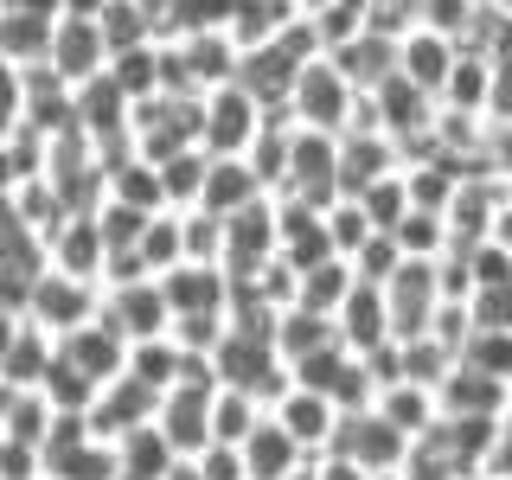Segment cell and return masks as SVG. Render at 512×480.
Wrapping results in <instances>:
<instances>
[{"mask_svg":"<svg viewBox=\"0 0 512 480\" xmlns=\"http://www.w3.org/2000/svg\"><path fill=\"white\" fill-rule=\"evenodd\" d=\"M212 378L218 384H237V391L263 397V404H276V391L288 384V365L276 340H269L263 327H237V320H224V340L212 346Z\"/></svg>","mask_w":512,"mask_h":480,"instance_id":"6da1fadb","label":"cell"},{"mask_svg":"<svg viewBox=\"0 0 512 480\" xmlns=\"http://www.w3.org/2000/svg\"><path fill=\"white\" fill-rule=\"evenodd\" d=\"M346 263H352V276H359V282H384V276H391L397 263H404V256H397V244H391V231H372V237H365L359 250L346 256Z\"/></svg>","mask_w":512,"mask_h":480,"instance_id":"7bdbcfd3","label":"cell"},{"mask_svg":"<svg viewBox=\"0 0 512 480\" xmlns=\"http://www.w3.org/2000/svg\"><path fill=\"white\" fill-rule=\"evenodd\" d=\"M39 391H45V404H52V410H90L103 384H96V378H84V372H77V365H64L58 352H52V365H45Z\"/></svg>","mask_w":512,"mask_h":480,"instance_id":"8d00e7d4","label":"cell"},{"mask_svg":"<svg viewBox=\"0 0 512 480\" xmlns=\"http://www.w3.org/2000/svg\"><path fill=\"white\" fill-rule=\"evenodd\" d=\"M45 263L64 269V276H77V282H96V288H103L109 244H103V231H96V218L90 212H64L52 231H45Z\"/></svg>","mask_w":512,"mask_h":480,"instance_id":"9c48e42d","label":"cell"},{"mask_svg":"<svg viewBox=\"0 0 512 480\" xmlns=\"http://www.w3.org/2000/svg\"><path fill=\"white\" fill-rule=\"evenodd\" d=\"M442 109H461V116H487L493 103V52H480V45H461L455 64H448L442 90H436Z\"/></svg>","mask_w":512,"mask_h":480,"instance_id":"d6986e66","label":"cell"},{"mask_svg":"<svg viewBox=\"0 0 512 480\" xmlns=\"http://www.w3.org/2000/svg\"><path fill=\"white\" fill-rule=\"evenodd\" d=\"M256 128H263V103H256L237 77H224V84L205 90V116H199V148L205 154H244L256 141Z\"/></svg>","mask_w":512,"mask_h":480,"instance_id":"277c9868","label":"cell"},{"mask_svg":"<svg viewBox=\"0 0 512 480\" xmlns=\"http://www.w3.org/2000/svg\"><path fill=\"white\" fill-rule=\"evenodd\" d=\"M0 7H20V13H39V20H58L64 0H0Z\"/></svg>","mask_w":512,"mask_h":480,"instance_id":"681fc988","label":"cell"},{"mask_svg":"<svg viewBox=\"0 0 512 480\" xmlns=\"http://www.w3.org/2000/svg\"><path fill=\"white\" fill-rule=\"evenodd\" d=\"M468 320L474 327H512V276L506 282H474L468 288Z\"/></svg>","mask_w":512,"mask_h":480,"instance_id":"b9f144b4","label":"cell"},{"mask_svg":"<svg viewBox=\"0 0 512 480\" xmlns=\"http://www.w3.org/2000/svg\"><path fill=\"white\" fill-rule=\"evenodd\" d=\"M256 192H263V180L250 173L244 154H212V160H205V186H199V205H205V212L231 218L237 205L256 199Z\"/></svg>","mask_w":512,"mask_h":480,"instance_id":"603a6c76","label":"cell"},{"mask_svg":"<svg viewBox=\"0 0 512 480\" xmlns=\"http://www.w3.org/2000/svg\"><path fill=\"white\" fill-rule=\"evenodd\" d=\"M352 282H359V276H352L346 256H320V263L295 269V301H301V308H314V314H333L346 301Z\"/></svg>","mask_w":512,"mask_h":480,"instance_id":"d4e9b609","label":"cell"},{"mask_svg":"<svg viewBox=\"0 0 512 480\" xmlns=\"http://www.w3.org/2000/svg\"><path fill=\"white\" fill-rule=\"evenodd\" d=\"M160 295H167L173 314H224L231 276H224V263H192V256H180L173 269H160Z\"/></svg>","mask_w":512,"mask_h":480,"instance_id":"7c38bea8","label":"cell"},{"mask_svg":"<svg viewBox=\"0 0 512 480\" xmlns=\"http://www.w3.org/2000/svg\"><path fill=\"white\" fill-rule=\"evenodd\" d=\"M45 71H58L64 84H84V77L109 71V39L96 20H77V13H58L52 20V52H45Z\"/></svg>","mask_w":512,"mask_h":480,"instance_id":"30bf717a","label":"cell"},{"mask_svg":"<svg viewBox=\"0 0 512 480\" xmlns=\"http://www.w3.org/2000/svg\"><path fill=\"white\" fill-rule=\"evenodd\" d=\"M378 288H384V308H391V340H410V333H423L429 314H436V301H442L436 263H423V256H404V263H397Z\"/></svg>","mask_w":512,"mask_h":480,"instance_id":"52a82bcc","label":"cell"},{"mask_svg":"<svg viewBox=\"0 0 512 480\" xmlns=\"http://www.w3.org/2000/svg\"><path fill=\"white\" fill-rule=\"evenodd\" d=\"M103 199H116V205H135V212H167V186H160V167L148 154H116L109 160V186H103Z\"/></svg>","mask_w":512,"mask_h":480,"instance_id":"7402d4cb","label":"cell"},{"mask_svg":"<svg viewBox=\"0 0 512 480\" xmlns=\"http://www.w3.org/2000/svg\"><path fill=\"white\" fill-rule=\"evenodd\" d=\"M154 404H160V391H148L141 378L116 372V378L103 384V391H96V404H90L84 416H90V429H96V436H109V442H116L122 429H135V423H154Z\"/></svg>","mask_w":512,"mask_h":480,"instance_id":"e0dca14e","label":"cell"},{"mask_svg":"<svg viewBox=\"0 0 512 480\" xmlns=\"http://www.w3.org/2000/svg\"><path fill=\"white\" fill-rule=\"evenodd\" d=\"M96 314H103L128 346H135V340H154V333L173 327V308H167V295H160V276L103 282V301H96Z\"/></svg>","mask_w":512,"mask_h":480,"instance_id":"5b68a950","label":"cell"},{"mask_svg":"<svg viewBox=\"0 0 512 480\" xmlns=\"http://www.w3.org/2000/svg\"><path fill=\"white\" fill-rule=\"evenodd\" d=\"M64 13H77V20H96V13H103V0H64Z\"/></svg>","mask_w":512,"mask_h":480,"instance_id":"816d5d0a","label":"cell"},{"mask_svg":"<svg viewBox=\"0 0 512 480\" xmlns=\"http://www.w3.org/2000/svg\"><path fill=\"white\" fill-rule=\"evenodd\" d=\"M180 359H186V352L173 346V333H154V340H135V346H128V365H122V372L141 378L148 391H167V384L180 378Z\"/></svg>","mask_w":512,"mask_h":480,"instance_id":"f546056e","label":"cell"},{"mask_svg":"<svg viewBox=\"0 0 512 480\" xmlns=\"http://www.w3.org/2000/svg\"><path fill=\"white\" fill-rule=\"evenodd\" d=\"M13 212H20V224H26L32 237H45L64 218V199L52 192V180L39 173V180H20V186H13Z\"/></svg>","mask_w":512,"mask_h":480,"instance_id":"74e56055","label":"cell"},{"mask_svg":"<svg viewBox=\"0 0 512 480\" xmlns=\"http://www.w3.org/2000/svg\"><path fill=\"white\" fill-rule=\"evenodd\" d=\"M20 320H26V314H13V308H0V359H7V346H13V333H20Z\"/></svg>","mask_w":512,"mask_h":480,"instance_id":"f907efd6","label":"cell"},{"mask_svg":"<svg viewBox=\"0 0 512 480\" xmlns=\"http://www.w3.org/2000/svg\"><path fill=\"white\" fill-rule=\"evenodd\" d=\"M237 455H244V474H250V480H288V474L301 468V461H308V448H301V442L276 423V416L263 410V416H256V423L244 429Z\"/></svg>","mask_w":512,"mask_h":480,"instance_id":"2e32d148","label":"cell"},{"mask_svg":"<svg viewBox=\"0 0 512 480\" xmlns=\"http://www.w3.org/2000/svg\"><path fill=\"white\" fill-rule=\"evenodd\" d=\"M269 404L250 391H237V384H212V442H244V429L263 416Z\"/></svg>","mask_w":512,"mask_h":480,"instance_id":"836d02e7","label":"cell"},{"mask_svg":"<svg viewBox=\"0 0 512 480\" xmlns=\"http://www.w3.org/2000/svg\"><path fill=\"white\" fill-rule=\"evenodd\" d=\"M461 365H474V372L512 384V327H474L468 346H461Z\"/></svg>","mask_w":512,"mask_h":480,"instance_id":"d590c367","label":"cell"},{"mask_svg":"<svg viewBox=\"0 0 512 480\" xmlns=\"http://www.w3.org/2000/svg\"><path fill=\"white\" fill-rule=\"evenodd\" d=\"M308 474L314 480H372V468H365V461H352L346 448H314V455H308Z\"/></svg>","mask_w":512,"mask_h":480,"instance_id":"bcb514c9","label":"cell"},{"mask_svg":"<svg viewBox=\"0 0 512 480\" xmlns=\"http://www.w3.org/2000/svg\"><path fill=\"white\" fill-rule=\"evenodd\" d=\"M0 192H13V167H7V148H0Z\"/></svg>","mask_w":512,"mask_h":480,"instance_id":"11a10c76","label":"cell"},{"mask_svg":"<svg viewBox=\"0 0 512 480\" xmlns=\"http://www.w3.org/2000/svg\"><path fill=\"white\" fill-rule=\"evenodd\" d=\"M295 13H320V7H333V0H288Z\"/></svg>","mask_w":512,"mask_h":480,"instance_id":"db71d44e","label":"cell"},{"mask_svg":"<svg viewBox=\"0 0 512 480\" xmlns=\"http://www.w3.org/2000/svg\"><path fill=\"white\" fill-rule=\"evenodd\" d=\"M333 333H340L346 352H372L391 340V308H384V288L378 282H352L346 301L333 308Z\"/></svg>","mask_w":512,"mask_h":480,"instance_id":"9a60e30c","label":"cell"},{"mask_svg":"<svg viewBox=\"0 0 512 480\" xmlns=\"http://www.w3.org/2000/svg\"><path fill=\"white\" fill-rule=\"evenodd\" d=\"M487 237H493V244H500V250L512 256V205H500V212H493V224H487Z\"/></svg>","mask_w":512,"mask_h":480,"instance_id":"c3c4849f","label":"cell"},{"mask_svg":"<svg viewBox=\"0 0 512 480\" xmlns=\"http://www.w3.org/2000/svg\"><path fill=\"white\" fill-rule=\"evenodd\" d=\"M13 122H20V71L0 58V141H7Z\"/></svg>","mask_w":512,"mask_h":480,"instance_id":"7dc6e473","label":"cell"},{"mask_svg":"<svg viewBox=\"0 0 512 480\" xmlns=\"http://www.w3.org/2000/svg\"><path fill=\"white\" fill-rule=\"evenodd\" d=\"M506 416H512V384H506Z\"/></svg>","mask_w":512,"mask_h":480,"instance_id":"9f6ffc18","label":"cell"},{"mask_svg":"<svg viewBox=\"0 0 512 480\" xmlns=\"http://www.w3.org/2000/svg\"><path fill=\"white\" fill-rule=\"evenodd\" d=\"M160 480H205V474H199V468H192V461L180 455V461H173V468H167V474H160Z\"/></svg>","mask_w":512,"mask_h":480,"instance_id":"f5cc1de1","label":"cell"},{"mask_svg":"<svg viewBox=\"0 0 512 480\" xmlns=\"http://www.w3.org/2000/svg\"><path fill=\"white\" fill-rule=\"evenodd\" d=\"M436 404H442V416H500L506 410V384L455 359L442 372V384H436Z\"/></svg>","mask_w":512,"mask_h":480,"instance_id":"ffe728a7","label":"cell"},{"mask_svg":"<svg viewBox=\"0 0 512 480\" xmlns=\"http://www.w3.org/2000/svg\"><path fill=\"white\" fill-rule=\"evenodd\" d=\"M205 160H212V154H205L199 141H192V148H173L167 160H154L173 212H186V205H199V186H205Z\"/></svg>","mask_w":512,"mask_h":480,"instance_id":"4dcf8cb0","label":"cell"},{"mask_svg":"<svg viewBox=\"0 0 512 480\" xmlns=\"http://www.w3.org/2000/svg\"><path fill=\"white\" fill-rule=\"evenodd\" d=\"M52 352H58L52 333L32 327V320H20V333H13V346H7V359H0V384H39L45 365H52Z\"/></svg>","mask_w":512,"mask_h":480,"instance_id":"83f0119b","label":"cell"},{"mask_svg":"<svg viewBox=\"0 0 512 480\" xmlns=\"http://www.w3.org/2000/svg\"><path fill=\"white\" fill-rule=\"evenodd\" d=\"M372 410H378L391 429H404L410 442H423L429 429L442 423L436 391H429V384H416V378H391V384H378V391H372Z\"/></svg>","mask_w":512,"mask_h":480,"instance_id":"ac0fdd59","label":"cell"},{"mask_svg":"<svg viewBox=\"0 0 512 480\" xmlns=\"http://www.w3.org/2000/svg\"><path fill=\"white\" fill-rule=\"evenodd\" d=\"M474 474L480 480H512V416L493 423V436H487V448H480V468Z\"/></svg>","mask_w":512,"mask_h":480,"instance_id":"ee69618b","label":"cell"},{"mask_svg":"<svg viewBox=\"0 0 512 480\" xmlns=\"http://www.w3.org/2000/svg\"><path fill=\"white\" fill-rule=\"evenodd\" d=\"M116 455H122V474H135V480H160V474L173 468V461H180L154 423H135V429H122V436H116Z\"/></svg>","mask_w":512,"mask_h":480,"instance_id":"f1b7e54d","label":"cell"},{"mask_svg":"<svg viewBox=\"0 0 512 480\" xmlns=\"http://www.w3.org/2000/svg\"><path fill=\"white\" fill-rule=\"evenodd\" d=\"M327 448H346V455L365 461L372 474H397L410 461V436H404V429H391L372 404H365V410H340V429H333Z\"/></svg>","mask_w":512,"mask_h":480,"instance_id":"ba28073f","label":"cell"},{"mask_svg":"<svg viewBox=\"0 0 512 480\" xmlns=\"http://www.w3.org/2000/svg\"><path fill=\"white\" fill-rule=\"evenodd\" d=\"M352 199L365 205V218H372V231H391L397 218L410 212V186H404V167H391V173H378V180H365Z\"/></svg>","mask_w":512,"mask_h":480,"instance_id":"e575fe53","label":"cell"},{"mask_svg":"<svg viewBox=\"0 0 512 480\" xmlns=\"http://www.w3.org/2000/svg\"><path fill=\"white\" fill-rule=\"evenodd\" d=\"M327 237H333V250H340V256H352L365 237H372V218H365V205L352 199V192H340V199L327 205Z\"/></svg>","mask_w":512,"mask_h":480,"instance_id":"ab89813d","label":"cell"},{"mask_svg":"<svg viewBox=\"0 0 512 480\" xmlns=\"http://www.w3.org/2000/svg\"><path fill=\"white\" fill-rule=\"evenodd\" d=\"M135 250H141V263H148V276H160V269H173L186 256V231H180V212H148V224H141V237H135Z\"/></svg>","mask_w":512,"mask_h":480,"instance_id":"1f68e13d","label":"cell"},{"mask_svg":"<svg viewBox=\"0 0 512 480\" xmlns=\"http://www.w3.org/2000/svg\"><path fill=\"white\" fill-rule=\"evenodd\" d=\"M244 480H250V474H244Z\"/></svg>","mask_w":512,"mask_h":480,"instance_id":"6f0895ef","label":"cell"},{"mask_svg":"<svg viewBox=\"0 0 512 480\" xmlns=\"http://www.w3.org/2000/svg\"><path fill=\"white\" fill-rule=\"evenodd\" d=\"M109 84H116L128 103L154 96V90H160V39H141V45H122V52H109Z\"/></svg>","mask_w":512,"mask_h":480,"instance_id":"4316f807","label":"cell"},{"mask_svg":"<svg viewBox=\"0 0 512 480\" xmlns=\"http://www.w3.org/2000/svg\"><path fill=\"white\" fill-rule=\"evenodd\" d=\"M96 26H103V39H109V52H122V45H141V39H154V20L135 7V0H103V13H96Z\"/></svg>","mask_w":512,"mask_h":480,"instance_id":"f35d334b","label":"cell"},{"mask_svg":"<svg viewBox=\"0 0 512 480\" xmlns=\"http://www.w3.org/2000/svg\"><path fill=\"white\" fill-rule=\"evenodd\" d=\"M391 244H397V256H423V263H436V256L448 250V218L442 212H410L391 224Z\"/></svg>","mask_w":512,"mask_h":480,"instance_id":"d6a6232c","label":"cell"},{"mask_svg":"<svg viewBox=\"0 0 512 480\" xmlns=\"http://www.w3.org/2000/svg\"><path fill=\"white\" fill-rule=\"evenodd\" d=\"M269 256H276V199L256 192L250 205L224 218V269H256Z\"/></svg>","mask_w":512,"mask_h":480,"instance_id":"4fadbf2b","label":"cell"},{"mask_svg":"<svg viewBox=\"0 0 512 480\" xmlns=\"http://www.w3.org/2000/svg\"><path fill=\"white\" fill-rule=\"evenodd\" d=\"M45 52H52V20L0 7V58H7L13 71H32V64H45Z\"/></svg>","mask_w":512,"mask_h":480,"instance_id":"cb8c5ba5","label":"cell"},{"mask_svg":"<svg viewBox=\"0 0 512 480\" xmlns=\"http://www.w3.org/2000/svg\"><path fill=\"white\" fill-rule=\"evenodd\" d=\"M58 359L64 365H77L84 378H96V384H109L128 365V340L116 327H109L103 314H90L84 327H71V333H58Z\"/></svg>","mask_w":512,"mask_h":480,"instance_id":"5bb4252c","label":"cell"},{"mask_svg":"<svg viewBox=\"0 0 512 480\" xmlns=\"http://www.w3.org/2000/svg\"><path fill=\"white\" fill-rule=\"evenodd\" d=\"M173 346L192 352V359H212V346L224 340V314H173Z\"/></svg>","mask_w":512,"mask_h":480,"instance_id":"60d3db41","label":"cell"},{"mask_svg":"<svg viewBox=\"0 0 512 480\" xmlns=\"http://www.w3.org/2000/svg\"><path fill=\"white\" fill-rule=\"evenodd\" d=\"M116 474H122V455H116V442L96 436V429L77 448H64L58 461H45V480H116Z\"/></svg>","mask_w":512,"mask_h":480,"instance_id":"484cf974","label":"cell"},{"mask_svg":"<svg viewBox=\"0 0 512 480\" xmlns=\"http://www.w3.org/2000/svg\"><path fill=\"white\" fill-rule=\"evenodd\" d=\"M269 416H276V423H282L301 448H308V455H314V448H327V442H333V429H340V404H333L327 391H308V384H295V378H288L282 391H276Z\"/></svg>","mask_w":512,"mask_h":480,"instance_id":"8fae6325","label":"cell"},{"mask_svg":"<svg viewBox=\"0 0 512 480\" xmlns=\"http://www.w3.org/2000/svg\"><path fill=\"white\" fill-rule=\"evenodd\" d=\"M186 461L205 480H244V455H237V442H205L199 455H186Z\"/></svg>","mask_w":512,"mask_h":480,"instance_id":"f6af8a7d","label":"cell"},{"mask_svg":"<svg viewBox=\"0 0 512 480\" xmlns=\"http://www.w3.org/2000/svg\"><path fill=\"white\" fill-rule=\"evenodd\" d=\"M96 301H103V288H96V282H77V276H64V269H52V263H45L39 276H32L26 320H32V327H45V333L58 340V333L84 327V320L96 314Z\"/></svg>","mask_w":512,"mask_h":480,"instance_id":"8992f818","label":"cell"},{"mask_svg":"<svg viewBox=\"0 0 512 480\" xmlns=\"http://www.w3.org/2000/svg\"><path fill=\"white\" fill-rule=\"evenodd\" d=\"M352 103H359V84L340 71L333 52H314L295 71V84H288V116L308 122V128H333V135H340L346 116H352Z\"/></svg>","mask_w":512,"mask_h":480,"instance_id":"7a4b0ae2","label":"cell"},{"mask_svg":"<svg viewBox=\"0 0 512 480\" xmlns=\"http://www.w3.org/2000/svg\"><path fill=\"white\" fill-rule=\"evenodd\" d=\"M461 45L455 39H442L436 26H410V32H397V71L410 77V84H423L429 96L442 90V77H448V64H455Z\"/></svg>","mask_w":512,"mask_h":480,"instance_id":"44dd1931","label":"cell"},{"mask_svg":"<svg viewBox=\"0 0 512 480\" xmlns=\"http://www.w3.org/2000/svg\"><path fill=\"white\" fill-rule=\"evenodd\" d=\"M282 192H295V199H308V205H333V199H340V135H333V128H308V122L288 128Z\"/></svg>","mask_w":512,"mask_h":480,"instance_id":"3957f363","label":"cell"}]
</instances>
